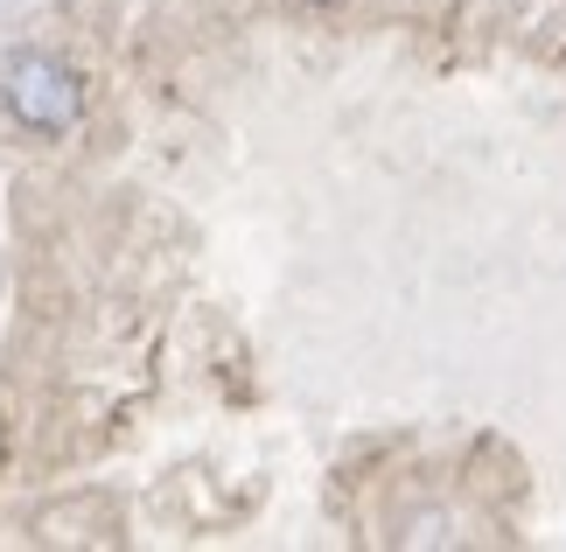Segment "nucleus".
I'll list each match as a JSON object with an SVG mask.
<instances>
[{
	"label": "nucleus",
	"instance_id": "f257e3e1",
	"mask_svg": "<svg viewBox=\"0 0 566 552\" xmlns=\"http://www.w3.org/2000/svg\"><path fill=\"white\" fill-rule=\"evenodd\" d=\"M0 98H8V119L21 134H71L84 113V84L63 56L50 50H21L0 77Z\"/></svg>",
	"mask_w": 566,
	"mask_h": 552
},
{
	"label": "nucleus",
	"instance_id": "f03ea898",
	"mask_svg": "<svg viewBox=\"0 0 566 552\" xmlns=\"http://www.w3.org/2000/svg\"><path fill=\"white\" fill-rule=\"evenodd\" d=\"M301 8H329V0H301Z\"/></svg>",
	"mask_w": 566,
	"mask_h": 552
}]
</instances>
